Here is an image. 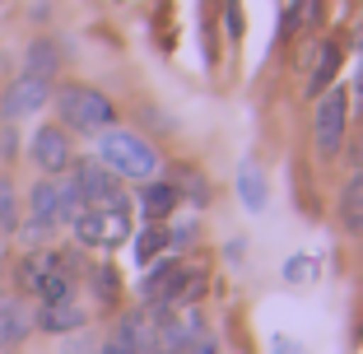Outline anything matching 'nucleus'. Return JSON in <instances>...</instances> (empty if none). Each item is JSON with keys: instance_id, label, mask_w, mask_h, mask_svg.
<instances>
[{"instance_id": "obj_1", "label": "nucleus", "mask_w": 363, "mask_h": 354, "mask_svg": "<svg viewBox=\"0 0 363 354\" xmlns=\"http://www.w3.org/2000/svg\"><path fill=\"white\" fill-rule=\"evenodd\" d=\"M14 284H19V294H33L38 303L75 299V257L52 252V247H28V257L14 266Z\"/></svg>"}, {"instance_id": "obj_2", "label": "nucleus", "mask_w": 363, "mask_h": 354, "mask_svg": "<svg viewBox=\"0 0 363 354\" xmlns=\"http://www.w3.org/2000/svg\"><path fill=\"white\" fill-rule=\"evenodd\" d=\"M98 159L117 172L121 182H154L163 168L159 150H154L150 140L135 135V131H117V126L98 131Z\"/></svg>"}, {"instance_id": "obj_3", "label": "nucleus", "mask_w": 363, "mask_h": 354, "mask_svg": "<svg viewBox=\"0 0 363 354\" xmlns=\"http://www.w3.org/2000/svg\"><path fill=\"white\" fill-rule=\"evenodd\" d=\"M205 294V270L182 257H168L159 266H150V275L140 280V299L150 308H186Z\"/></svg>"}, {"instance_id": "obj_4", "label": "nucleus", "mask_w": 363, "mask_h": 354, "mask_svg": "<svg viewBox=\"0 0 363 354\" xmlns=\"http://www.w3.org/2000/svg\"><path fill=\"white\" fill-rule=\"evenodd\" d=\"M56 112H61V126L65 131H79V135H98V131L117 126V108H112V98L98 94V89H89V84L56 89Z\"/></svg>"}, {"instance_id": "obj_5", "label": "nucleus", "mask_w": 363, "mask_h": 354, "mask_svg": "<svg viewBox=\"0 0 363 354\" xmlns=\"http://www.w3.org/2000/svg\"><path fill=\"white\" fill-rule=\"evenodd\" d=\"M79 210H84V205H79V192H75V182H70V172L33 182V192H28V224L56 233V228L70 224Z\"/></svg>"}, {"instance_id": "obj_6", "label": "nucleus", "mask_w": 363, "mask_h": 354, "mask_svg": "<svg viewBox=\"0 0 363 354\" xmlns=\"http://www.w3.org/2000/svg\"><path fill=\"white\" fill-rule=\"evenodd\" d=\"M312 145L321 159H340L345 135H350V89L331 84L321 98H312Z\"/></svg>"}, {"instance_id": "obj_7", "label": "nucleus", "mask_w": 363, "mask_h": 354, "mask_svg": "<svg viewBox=\"0 0 363 354\" xmlns=\"http://www.w3.org/2000/svg\"><path fill=\"white\" fill-rule=\"evenodd\" d=\"M65 172H70V182H75L84 210H130L121 177L107 168L103 159H79L75 168H65Z\"/></svg>"}, {"instance_id": "obj_8", "label": "nucleus", "mask_w": 363, "mask_h": 354, "mask_svg": "<svg viewBox=\"0 0 363 354\" xmlns=\"http://www.w3.org/2000/svg\"><path fill=\"white\" fill-rule=\"evenodd\" d=\"M70 228L84 247H117L130 238V210H79Z\"/></svg>"}, {"instance_id": "obj_9", "label": "nucleus", "mask_w": 363, "mask_h": 354, "mask_svg": "<svg viewBox=\"0 0 363 354\" xmlns=\"http://www.w3.org/2000/svg\"><path fill=\"white\" fill-rule=\"evenodd\" d=\"M28 154L33 163L43 168V177H61L65 168H70V135H65V126H38L28 140Z\"/></svg>"}, {"instance_id": "obj_10", "label": "nucleus", "mask_w": 363, "mask_h": 354, "mask_svg": "<svg viewBox=\"0 0 363 354\" xmlns=\"http://www.w3.org/2000/svg\"><path fill=\"white\" fill-rule=\"evenodd\" d=\"M112 341L126 345L130 354H159V312L154 308H135L126 317H117Z\"/></svg>"}, {"instance_id": "obj_11", "label": "nucleus", "mask_w": 363, "mask_h": 354, "mask_svg": "<svg viewBox=\"0 0 363 354\" xmlns=\"http://www.w3.org/2000/svg\"><path fill=\"white\" fill-rule=\"evenodd\" d=\"M52 98V79L43 75H19L5 94H0V117L5 121H19V117H33Z\"/></svg>"}, {"instance_id": "obj_12", "label": "nucleus", "mask_w": 363, "mask_h": 354, "mask_svg": "<svg viewBox=\"0 0 363 354\" xmlns=\"http://www.w3.org/2000/svg\"><path fill=\"white\" fill-rule=\"evenodd\" d=\"M89 317H84V308H79L75 299H56V303H38V312H33V326L38 331H52V336H70V331H79Z\"/></svg>"}, {"instance_id": "obj_13", "label": "nucleus", "mask_w": 363, "mask_h": 354, "mask_svg": "<svg viewBox=\"0 0 363 354\" xmlns=\"http://www.w3.org/2000/svg\"><path fill=\"white\" fill-rule=\"evenodd\" d=\"M177 205H182V196H177V187H172V182H163V177L140 182V210H145L150 224H168V219L177 215Z\"/></svg>"}, {"instance_id": "obj_14", "label": "nucleus", "mask_w": 363, "mask_h": 354, "mask_svg": "<svg viewBox=\"0 0 363 354\" xmlns=\"http://www.w3.org/2000/svg\"><path fill=\"white\" fill-rule=\"evenodd\" d=\"M28 331H33V308L23 299H14V294L0 289V350L19 345Z\"/></svg>"}, {"instance_id": "obj_15", "label": "nucleus", "mask_w": 363, "mask_h": 354, "mask_svg": "<svg viewBox=\"0 0 363 354\" xmlns=\"http://www.w3.org/2000/svg\"><path fill=\"white\" fill-rule=\"evenodd\" d=\"M340 224L350 233H363V172H354L340 192Z\"/></svg>"}, {"instance_id": "obj_16", "label": "nucleus", "mask_w": 363, "mask_h": 354, "mask_svg": "<svg viewBox=\"0 0 363 354\" xmlns=\"http://www.w3.org/2000/svg\"><path fill=\"white\" fill-rule=\"evenodd\" d=\"M238 196H242V205L247 210H266V177H261V168L257 163H242L238 168Z\"/></svg>"}, {"instance_id": "obj_17", "label": "nucleus", "mask_w": 363, "mask_h": 354, "mask_svg": "<svg viewBox=\"0 0 363 354\" xmlns=\"http://www.w3.org/2000/svg\"><path fill=\"white\" fill-rule=\"evenodd\" d=\"M56 70H61V47L47 43V38H38V43L28 47V65H23V75H43V79H52Z\"/></svg>"}, {"instance_id": "obj_18", "label": "nucleus", "mask_w": 363, "mask_h": 354, "mask_svg": "<svg viewBox=\"0 0 363 354\" xmlns=\"http://www.w3.org/2000/svg\"><path fill=\"white\" fill-rule=\"evenodd\" d=\"M335 70H340V47L326 43V47H321V65L308 75V98L326 94V89H331V79H335Z\"/></svg>"}, {"instance_id": "obj_19", "label": "nucleus", "mask_w": 363, "mask_h": 354, "mask_svg": "<svg viewBox=\"0 0 363 354\" xmlns=\"http://www.w3.org/2000/svg\"><path fill=\"white\" fill-rule=\"evenodd\" d=\"M172 187H177V196H182L186 205H210V182H205L201 172H191V168H177Z\"/></svg>"}, {"instance_id": "obj_20", "label": "nucleus", "mask_w": 363, "mask_h": 354, "mask_svg": "<svg viewBox=\"0 0 363 354\" xmlns=\"http://www.w3.org/2000/svg\"><path fill=\"white\" fill-rule=\"evenodd\" d=\"M163 247H168V224H145V233L135 238V261H145V266H150Z\"/></svg>"}, {"instance_id": "obj_21", "label": "nucleus", "mask_w": 363, "mask_h": 354, "mask_svg": "<svg viewBox=\"0 0 363 354\" xmlns=\"http://www.w3.org/2000/svg\"><path fill=\"white\" fill-rule=\"evenodd\" d=\"M10 228H19V192H14V182L0 172V233H10Z\"/></svg>"}, {"instance_id": "obj_22", "label": "nucleus", "mask_w": 363, "mask_h": 354, "mask_svg": "<svg viewBox=\"0 0 363 354\" xmlns=\"http://www.w3.org/2000/svg\"><path fill=\"white\" fill-rule=\"evenodd\" d=\"M89 284H94V294H98V303H103V308H112V303H117V270H112V266H98Z\"/></svg>"}, {"instance_id": "obj_23", "label": "nucleus", "mask_w": 363, "mask_h": 354, "mask_svg": "<svg viewBox=\"0 0 363 354\" xmlns=\"http://www.w3.org/2000/svg\"><path fill=\"white\" fill-rule=\"evenodd\" d=\"M61 354H98V341L84 331V326H79V331H70V336H65Z\"/></svg>"}, {"instance_id": "obj_24", "label": "nucleus", "mask_w": 363, "mask_h": 354, "mask_svg": "<svg viewBox=\"0 0 363 354\" xmlns=\"http://www.w3.org/2000/svg\"><path fill=\"white\" fill-rule=\"evenodd\" d=\"M224 23H228V38H242V5L238 0H224Z\"/></svg>"}, {"instance_id": "obj_25", "label": "nucleus", "mask_w": 363, "mask_h": 354, "mask_svg": "<svg viewBox=\"0 0 363 354\" xmlns=\"http://www.w3.org/2000/svg\"><path fill=\"white\" fill-rule=\"evenodd\" d=\"M275 354H303L298 341H284V336H275Z\"/></svg>"}, {"instance_id": "obj_26", "label": "nucleus", "mask_w": 363, "mask_h": 354, "mask_svg": "<svg viewBox=\"0 0 363 354\" xmlns=\"http://www.w3.org/2000/svg\"><path fill=\"white\" fill-rule=\"evenodd\" d=\"M98 354H130V350H126V345H117V341H112V336H107V341L98 345Z\"/></svg>"}, {"instance_id": "obj_27", "label": "nucleus", "mask_w": 363, "mask_h": 354, "mask_svg": "<svg viewBox=\"0 0 363 354\" xmlns=\"http://www.w3.org/2000/svg\"><path fill=\"white\" fill-rule=\"evenodd\" d=\"M354 47H359V52H363V23H359V28H354Z\"/></svg>"}, {"instance_id": "obj_28", "label": "nucleus", "mask_w": 363, "mask_h": 354, "mask_svg": "<svg viewBox=\"0 0 363 354\" xmlns=\"http://www.w3.org/2000/svg\"><path fill=\"white\" fill-rule=\"evenodd\" d=\"M354 89H359V94H363V65H359V75H354Z\"/></svg>"}]
</instances>
